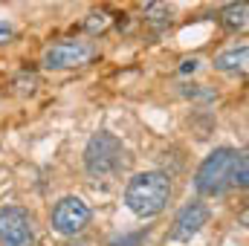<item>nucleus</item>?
Segmentation results:
<instances>
[{
  "label": "nucleus",
  "instance_id": "f257e3e1",
  "mask_svg": "<svg viewBox=\"0 0 249 246\" xmlns=\"http://www.w3.org/2000/svg\"><path fill=\"white\" fill-rule=\"evenodd\" d=\"M171 200V180L162 171H142L124 185V206L136 217H157Z\"/></svg>",
  "mask_w": 249,
  "mask_h": 246
},
{
  "label": "nucleus",
  "instance_id": "f03ea898",
  "mask_svg": "<svg viewBox=\"0 0 249 246\" xmlns=\"http://www.w3.org/2000/svg\"><path fill=\"white\" fill-rule=\"evenodd\" d=\"M238 151L235 148H214L197 168L194 188L203 197H220L232 188V171H235Z\"/></svg>",
  "mask_w": 249,
  "mask_h": 246
},
{
  "label": "nucleus",
  "instance_id": "7ed1b4c3",
  "mask_svg": "<svg viewBox=\"0 0 249 246\" xmlns=\"http://www.w3.org/2000/svg\"><path fill=\"white\" fill-rule=\"evenodd\" d=\"M124 145L119 136H113L110 130H99L90 136L87 148H84V168L90 177L105 180L110 174H116L124 165Z\"/></svg>",
  "mask_w": 249,
  "mask_h": 246
},
{
  "label": "nucleus",
  "instance_id": "20e7f679",
  "mask_svg": "<svg viewBox=\"0 0 249 246\" xmlns=\"http://www.w3.org/2000/svg\"><path fill=\"white\" fill-rule=\"evenodd\" d=\"M96 55V47L90 41H58L53 44L47 53H44V67L47 70H75V67H84L87 61H93Z\"/></svg>",
  "mask_w": 249,
  "mask_h": 246
},
{
  "label": "nucleus",
  "instance_id": "39448f33",
  "mask_svg": "<svg viewBox=\"0 0 249 246\" xmlns=\"http://www.w3.org/2000/svg\"><path fill=\"white\" fill-rule=\"evenodd\" d=\"M35 229L32 217L20 206H6L0 211V246H32Z\"/></svg>",
  "mask_w": 249,
  "mask_h": 246
},
{
  "label": "nucleus",
  "instance_id": "423d86ee",
  "mask_svg": "<svg viewBox=\"0 0 249 246\" xmlns=\"http://www.w3.org/2000/svg\"><path fill=\"white\" fill-rule=\"evenodd\" d=\"M90 223V206L81 200V197H61L53 209V229L64 235V238H72L78 235L84 226Z\"/></svg>",
  "mask_w": 249,
  "mask_h": 246
},
{
  "label": "nucleus",
  "instance_id": "0eeeda50",
  "mask_svg": "<svg viewBox=\"0 0 249 246\" xmlns=\"http://www.w3.org/2000/svg\"><path fill=\"white\" fill-rule=\"evenodd\" d=\"M206 223H209V206L200 203V200H191V203H186V206L177 211V217H174L171 241L186 244V241H191L194 235H200V229H203Z\"/></svg>",
  "mask_w": 249,
  "mask_h": 246
},
{
  "label": "nucleus",
  "instance_id": "6e6552de",
  "mask_svg": "<svg viewBox=\"0 0 249 246\" xmlns=\"http://www.w3.org/2000/svg\"><path fill=\"white\" fill-rule=\"evenodd\" d=\"M247 61H249V47L241 44V47H235V50L220 53V55L214 58V70H220V72H244V70H247Z\"/></svg>",
  "mask_w": 249,
  "mask_h": 246
},
{
  "label": "nucleus",
  "instance_id": "1a4fd4ad",
  "mask_svg": "<svg viewBox=\"0 0 249 246\" xmlns=\"http://www.w3.org/2000/svg\"><path fill=\"white\" fill-rule=\"evenodd\" d=\"M247 18H249V6L247 3H229V6L220 9V23H223L229 32L247 29Z\"/></svg>",
  "mask_w": 249,
  "mask_h": 246
},
{
  "label": "nucleus",
  "instance_id": "9d476101",
  "mask_svg": "<svg viewBox=\"0 0 249 246\" xmlns=\"http://www.w3.org/2000/svg\"><path fill=\"white\" fill-rule=\"evenodd\" d=\"M145 15H148V20H151L157 29H162V26L171 23V9L162 6V3H148V6H145Z\"/></svg>",
  "mask_w": 249,
  "mask_h": 246
},
{
  "label": "nucleus",
  "instance_id": "9b49d317",
  "mask_svg": "<svg viewBox=\"0 0 249 246\" xmlns=\"http://www.w3.org/2000/svg\"><path fill=\"white\" fill-rule=\"evenodd\" d=\"M232 185H238V188H247V185H249V159H247V154H244V151H241V154H238V159H235Z\"/></svg>",
  "mask_w": 249,
  "mask_h": 246
},
{
  "label": "nucleus",
  "instance_id": "f8f14e48",
  "mask_svg": "<svg viewBox=\"0 0 249 246\" xmlns=\"http://www.w3.org/2000/svg\"><path fill=\"white\" fill-rule=\"evenodd\" d=\"M142 244V232L136 235H122V238H113V246H139Z\"/></svg>",
  "mask_w": 249,
  "mask_h": 246
},
{
  "label": "nucleus",
  "instance_id": "ddd939ff",
  "mask_svg": "<svg viewBox=\"0 0 249 246\" xmlns=\"http://www.w3.org/2000/svg\"><path fill=\"white\" fill-rule=\"evenodd\" d=\"M105 26H107L105 15H90V20H87V29H90V32H102Z\"/></svg>",
  "mask_w": 249,
  "mask_h": 246
},
{
  "label": "nucleus",
  "instance_id": "4468645a",
  "mask_svg": "<svg viewBox=\"0 0 249 246\" xmlns=\"http://www.w3.org/2000/svg\"><path fill=\"white\" fill-rule=\"evenodd\" d=\"M12 38H15V29H12V23L0 20V44H9Z\"/></svg>",
  "mask_w": 249,
  "mask_h": 246
},
{
  "label": "nucleus",
  "instance_id": "2eb2a0df",
  "mask_svg": "<svg viewBox=\"0 0 249 246\" xmlns=\"http://www.w3.org/2000/svg\"><path fill=\"white\" fill-rule=\"evenodd\" d=\"M186 96H191V99H214V93L212 90H183Z\"/></svg>",
  "mask_w": 249,
  "mask_h": 246
},
{
  "label": "nucleus",
  "instance_id": "dca6fc26",
  "mask_svg": "<svg viewBox=\"0 0 249 246\" xmlns=\"http://www.w3.org/2000/svg\"><path fill=\"white\" fill-rule=\"evenodd\" d=\"M200 70V58H191V61H183V67H180V72H197Z\"/></svg>",
  "mask_w": 249,
  "mask_h": 246
}]
</instances>
